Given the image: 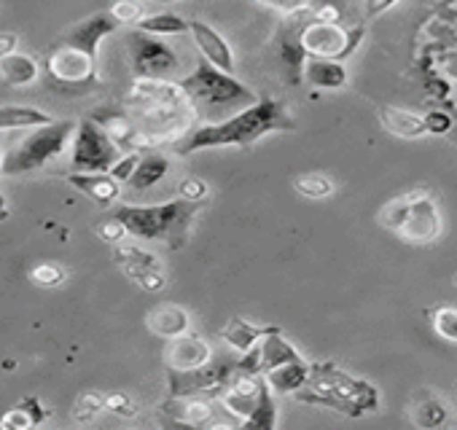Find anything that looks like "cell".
<instances>
[{"mask_svg":"<svg viewBox=\"0 0 457 430\" xmlns=\"http://www.w3.org/2000/svg\"><path fill=\"white\" fill-rule=\"evenodd\" d=\"M95 232H97V237L103 243H111V245H119V243H124V237H129L127 229H124V224L119 219H113V215H111V219H105L103 224H97Z\"/></svg>","mask_w":457,"mask_h":430,"instance_id":"cell-40","label":"cell"},{"mask_svg":"<svg viewBox=\"0 0 457 430\" xmlns=\"http://www.w3.org/2000/svg\"><path fill=\"white\" fill-rule=\"evenodd\" d=\"M377 221L387 232H393L395 237H401L403 243H411V245H428L441 235L438 204H436L433 194L425 188H414L409 194L390 199L379 210Z\"/></svg>","mask_w":457,"mask_h":430,"instance_id":"cell-6","label":"cell"},{"mask_svg":"<svg viewBox=\"0 0 457 430\" xmlns=\"http://www.w3.org/2000/svg\"><path fill=\"white\" fill-rule=\"evenodd\" d=\"M302 403L326 406L347 417L377 411L379 393L371 382L342 371L337 363H310V376L302 390L294 393Z\"/></svg>","mask_w":457,"mask_h":430,"instance_id":"cell-4","label":"cell"},{"mask_svg":"<svg viewBox=\"0 0 457 430\" xmlns=\"http://www.w3.org/2000/svg\"><path fill=\"white\" fill-rule=\"evenodd\" d=\"M212 358V347L202 336H191L188 331L180 336L167 339L164 347V366L167 368H196Z\"/></svg>","mask_w":457,"mask_h":430,"instance_id":"cell-17","label":"cell"},{"mask_svg":"<svg viewBox=\"0 0 457 430\" xmlns=\"http://www.w3.org/2000/svg\"><path fill=\"white\" fill-rule=\"evenodd\" d=\"M294 188L307 199H326L334 194V180L323 172H304L294 180Z\"/></svg>","mask_w":457,"mask_h":430,"instance_id":"cell-34","label":"cell"},{"mask_svg":"<svg viewBox=\"0 0 457 430\" xmlns=\"http://www.w3.org/2000/svg\"><path fill=\"white\" fill-rule=\"evenodd\" d=\"M307 376H310V360H307L304 355L296 358V360H288V363H283V366H278V368H270V371L264 374L267 385H270L272 393H278V395H294L296 390L304 387Z\"/></svg>","mask_w":457,"mask_h":430,"instance_id":"cell-26","label":"cell"},{"mask_svg":"<svg viewBox=\"0 0 457 430\" xmlns=\"http://www.w3.org/2000/svg\"><path fill=\"white\" fill-rule=\"evenodd\" d=\"M49 417V409L41 403L38 395H30L25 401H20L9 414L0 417V427H9V430H25V427H36Z\"/></svg>","mask_w":457,"mask_h":430,"instance_id":"cell-30","label":"cell"},{"mask_svg":"<svg viewBox=\"0 0 457 430\" xmlns=\"http://www.w3.org/2000/svg\"><path fill=\"white\" fill-rule=\"evenodd\" d=\"M100 411H105V395L89 390V393H81V395H79L76 409H73V417H76L81 425H87V422H92Z\"/></svg>","mask_w":457,"mask_h":430,"instance_id":"cell-37","label":"cell"},{"mask_svg":"<svg viewBox=\"0 0 457 430\" xmlns=\"http://www.w3.org/2000/svg\"><path fill=\"white\" fill-rule=\"evenodd\" d=\"M178 89L183 92L194 113L207 121H223L259 100V95L251 92L240 79L218 70L207 60H196V68L178 81Z\"/></svg>","mask_w":457,"mask_h":430,"instance_id":"cell-3","label":"cell"},{"mask_svg":"<svg viewBox=\"0 0 457 430\" xmlns=\"http://www.w3.org/2000/svg\"><path fill=\"white\" fill-rule=\"evenodd\" d=\"M127 52L135 81H170L180 70V57L159 36L132 30L127 36Z\"/></svg>","mask_w":457,"mask_h":430,"instance_id":"cell-8","label":"cell"},{"mask_svg":"<svg viewBox=\"0 0 457 430\" xmlns=\"http://www.w3.org/2000/svg\"><path fill=\"white\" fill-rule=\"evenodd\" d=\"M449 417H452L449 401L441 398V395L433 393V390L417 393L414 401L409 403V419H411V425H417V427H425V430L441 427V425L449 422Z\"/></svg>","mask_w":457,"mask_h":430,"instance_id":"cell-20","label":"cell"},{"mask_svg":"<svg viewBox=\"0 0 457 430\" xmlns=\"http://www.w3.org/2000/svg\"><path fill=\"white\" fill-rule=\"evenodd\" d=\"M180 196L183 199H191V202H204V196H207V183L202 180V178H186L183 183H180Z\"/></svg>","mask_w":457,"mask_h":430,"instance_id":"cell-44","label":"cell"},{"mask_svg":"<svg viewBox=\"0 0 457 430\" xmlns=\"http://www.w3.org/2000/svg\"><path fill=\"white\" fill-rule=\"evenodd\" d=\"M132 108H137L140 132L143 137H167L172 132H188L191 127V111L172 81H135V89L129 95Z\"/></svg>","mask_w":457,"mask_h":430,"instance_id":"cell-5","label":"cell"},{"mask_svg":"<svg viewBox=\"0 0 457 430\" xmlns=\"http://www.w3.org/2000/svg\"><path fill=\"white\" fill-rule=\"evenodd\" d=\"M76 121L62 119V121H49L41 127H33L25 140H20L0 161V175H28L38 172L54 159H60L68 151V143L73 140Z\"/></svg>","mask_w":457,"mask_h":430,"instance_id":"cell-7","label":"cell"},{"mask_svg":"<svg viewBox=\"0 0 457 430\" xmlns=\"http://www.w3.org/2000/svg\"><path fill=\"white\" fill-rule=\"evenodd\" d=\"M68 183L100 207H111L121 194V183L108 172H71Z\"/></svg>","mask_w":457,"mask_h":430,"instance_id":"cell-19","label":"cell"},{"mask_svg":"<svg viewBox=\"0 0 457 430\" xmlns=\"http://www.w3.org/2000/svg\"><path fill=\"white\" fill-rule=\"evenodd\" d=\"M310 12H299V14H286V20L278 25L275 36H272V49L278 54V60L286 68V76L291 84H302V68L307 60V52L302 46V30L310 22Z\"/></svg>","mask_w":457,"mask_h":430,"instance_id":"cell-12","label":"cell"},{"mask_svg":"<svg viewBox=\"0 0 457 430\" xmlns=\"http://www.w3.org/2000/svg\"><path fill=\"white\" fill-rule=\"evenodd\" d=\"M395 4H398V0H363V9H366V22H371V20H377L379 14L390 12Z\"/></svg>","mask_w":457,"mask_h":430,"instance_id":"cell-45","label":"cell"},{"mask_svg":"<svg viewBox=\"0 0 457 430\" xmlns=\"http://www.w3.org/2000/svg\"><path fill=\"white\" fill-rule=\"evenodd\" d=\"M191 326V318L188 312L180 307V304H162L156 310H151L145 315V328L162 339H172V336H180L186 334Z\"/></svg>","mask_w":457,"mask_h":430,"instance_id":"cell-24","label":"cell"},{"mask_svg":"<svg viewBox=\"0 0 457 430\" xmlns=\"http://www.w3.org/2000/svg\"><path fill=\"white\" fill-rule=\"evenodd\" d=\"M366 36V25L355 28H342L339 22H315L310 20L302 30V46L307 57H326L345 62L347 57L355 54Z\"/></svg>","mask_w":457,"mask_h":430,"instance_id":"cell-10","label":"cell"},{"mask_svg":"<svg viewBox=\"0 0 457 430\" xmlns=\"http://www.w3.org/2000/svg\"><path fill=\"white\" fill-rule=\"evenodd\" d=\"M46 70L57 84L65 87H87L97 81V60L62 44H57L46 57Z\"/></svg>","mask_w":457,"mask_h":430,"instance_id":"cell-13","label":"cell"},{"mask_svg":"<svg viewBox=\"0 0 457 430\" xmlns=\"http://www.w3.org/2000/svg\"><path fill=\"white\" fill-rule=\"evenodd\" d=\"M116 264L124 269V275H127L132 283H137V285H140L143 291H148V294H159V291L167 285V280H164V275H162L159 259H156L154 253H145V251L135 248V245L119 243V245H116Z\"/></svg>","mask_w":457,"mask_h":430,"instance_id":"cell-14","label":"cell"},{"mask_svg":"<svg viewBox=\"0 0 457 430\" xmlns=\"http://www.w3.org/2000/svg\"><path fill=\"white\" fill-rule=\"evenodd\" d=\"M71 170L73 172H108L121 151L108 137V132L95 119L76 121L73 148H71Z\"/></svg>","mask_w":457,"mask_h":430,"instance_id":"cell-9","label":"cell"},{"mask_svg":"<svg viewBox=\"0 0 457 430\" xmlns=\"http://www.w3.org/2000/svg\"><path fill=\"white\" fill-rule=\"evenodd\" d=\"M253 4H259L264 9H272V12H280L283 17L312 9V0H253Z\"/></svg>","mask_w":457,"mask_h":430,"instance_id":"cell-41","label":"cell"},{"mask_svg":"<svg viewBox=\"0 0 457 430\" xmlns=\"http://www.w3.org/2000/svg\"><path fill=\"white\" fill-rule=\"evenodd\" d=\"M422 121H425V132L430 135H446L452 129V116L444 111H430L422 116Z\"/></svg>","mask_w":457,"mask_h":430,"instance_id":"cell-43","label":"cell"},{"mask_svg":"<svg viewBox=\"0 0 457 430\" xmlns=\"http://www.w3.org/2000/svg\"><path fill=\"white\" fill-rule=\"evenodd\" d=\"M199 207L202 202L180 196L162 204H119L111 215L124 224L129 237L145 243H167L170 251H180L188 243V232Z\"/></svg>","mask_w":457,"mask_h":430,"instance_id":"cell-2","label":"cell"},{"mask_svg":"<svg viewBox=\"0 0 457 430\" xmlns=\"http://www.w3.org/2000/svg\"><path fill=\"white\" fill-rule=\"evenodd\" d=\"M430 323L444 342L457 344V307H436L430 312Z\"/></svg>","mask_w":457,"mask_h":430,"instance_id":"cell-35","label":"cell"},{"mask_svg":"<svg viewBox=\"0 0 457 430\" xmlns=\"http://www.w3.org/2000/svg\"><path fill=\"white\" fill-rule=\"evenodd\" d=\"M105 132H108V137L116 143V148L121 151V153H132V151H143L145 148V137H143V132L135 127V121L129 119V116H124V113H111V116H97L95 119Z\"/></svg>","mask_w":457,"mask_h":430,"instance_id":"cell-23","label":"cell"},{"mask_svg":"<svg viewBox=\"0 0 457 430\" xmlns=\"http://www.w3.org/2000/svg\"><path fill=\"white\" fill-rule=\"evenodd\" d=\"M0 161H4V156H0Z\"/></svg>","mask_w":457,"mask_h":430,"instance_id":"cell-49","label":"cell"},{"mask_svg":"<svg viewBox=\"0 0 457 430\" xmlns=\"http://www.w3.org/2000/svg\"><path fill=\"white\" fill-rule=\"evenodd\" d=\"M167 172H170V159L164 153L148 151V153H143L137 159V167L129 175L127 186L135 188V191H145V188H154L156 183H162Z\"/></svg>","mask_w":457,"mask_h":430,"instance_id":"cell-28","label":"cell"},{"mask_svg":"<svg viewBox=\"0 0 457 430\" xmlns=\"http://www.w3.org/2000/svg\"><path fill=\"white\" fill-rule=\"evenodd\" d=\"M49 121L54 119L33 105H0V129H33Z\"/></svg>","mask_w":457,"mask_h":430,"instance_id":"cell-32","label":"cell"},{"mask_svg":"<svg viewBox=\"0 0 457 430\" xmlns=\"http://www.w3.org/2000/svg\"><path fill=\"white\" fill-rule=\"evenodd\" d=\"M135 30H143L151 36H183L188 33V20L178 14H151V17H140L135 22Z\"/></svg>","mask_w":457,"mask_h":430,"instance_id":"cell-33","label":"cell"},{"mask_svg":"<svg viewBox=\"0 0 457 430\" xmlns=\"http://www.w3.org/2000/svg\"><path fill=\"white\" fill-rule=\"evenodd\" d=\"M294 127L296 124L288 108L280 100L264 97L223 121H207L191 127L183 137H175L172 151L178 156H188L194 151H207V148H251L262 137L272 132H291Z\"/></svg>","mask_w":457,"mask_h":430,"instance_id":"cell-1","label":"cell"},{"mask_svg":"<svg viewBox=\"0 0 457 430\" xmlns=\"http://www.w3.org/2000/svg\"><path fill=\"white\" fill-rule=\"evenodd\" d=\"M240 427H245V430H275L278 427V403H275V393L267 385V379L259 390L253 411L240 422Z\"/></svg>","mask_w":457,"mask_h":430,"instance_id":"cell-31","label":"cell"},{"mask_svg":"<svg viewBox=\"0 0 457 430\" xmlns=\"http://www.w3.org/2000/svg\"><path fill=\"white\" fill-rule=\"evenodd\" d=\"M237 358H210L196 368H167V387L170 395H204L218 398L226 379L235 374Z\"/></svg>","mask_w":457,"mask_h":430,"instance_id":"cell-11","label":"cell"},{"mask_svg":"<svg viewBox=\"0 0 457 430\" xmlns=\"http://www.w3.org/2000/svg\"><path fill=\"white\" fill-rule=\"evenodd\" d=\"M65 277H68L65 269L54 261H44L30 269V283L38 288H60L65 283Z\"/></svg>","mask_w":457,"mask_h":430,"instance_id":"cell-36","label":"cell"},{"mask_svg":"<svg viewBox=\"0 0 457 430\" xmlns=\"http://www.w3.org/2000/svg\"><path fill=\"white\" fill-rule=\"evenodd\" d=\"M162 414L170 417L178 425H188V427H202L210 425L215 409L212 401L204 395H170L162 406Z\"/></svg>","mask_w":457,"mask_h":430,"instance_id":"cell-18","label":"cell"},{"mask_svg":"<svg viewBox=\"0 0 457 430\" xmlns=\"http://www.w3.org/2000/svg\"><path fill=\"white\" fill-rule=\"evenodd\" d=\"M156 4H175V0H156Z\"/></svg>","mask_w":457,"mask_h":430,"instance_id":"cell-48","label":"cell"},{"mask_svg":"<svg viewBox=\"0 0 457 430\" xmlns=\"http://www.w3.org/2000/svg\"><path fill=\"white\" fill-rule=\"evenodd\" d=\"M188 33L194 36V44L202 52V60H207L210 65H215L223 73H235V68H237L235 65V52L218 30H212L207 22L194 20V22H188Z\"/></svg>","mask_w":457,"mask_h":430,"instance_id":"cell-16","label":"cell"},{"mask_svg":"<svg viewBox=\"0 0 457 430\" xmlns=\"http://www.w3.org/2000/svg\"><path fill=\"white\" fill-rule=\"evenodd\" d=\"M9 219V204H6V196L0 194V221H6Z\"/></svg>","mask_w":457,"mask_h":430,"instance_id":"cell-47","label":"cell"},{"mask_svg":"<svg viewBox=\"0 0 457 430\" xmlns=\"http://www.w3.org/2000/svg\"><path fill=\"white\" fill-rule=\"evenodd\" d=\"M256 355H259V371L267 374L270 368H278L288 360H296L302 358V352L286 339L283 328L272 326L259 342H256Z\"/></svg>","mask_w":457,"mask_h":430,"instance_id":"cell-21","label":"cell"},{"mask_svg":"<svg viewBox=\"0 0 457 430\" xmlns=\"http://www.w3.org/2000/svg\"><path fill=\"white\" fill-rule=\"evenodd\" d=\"M111 17L119 25H135L143 17V6L137 4V0H116V4L111 6Z\"/></svg>","mask_w":457,"mask_h":430,"instance_id":"cell-38","label":"cell"},{"mask_svg":"<svg viewBox=\"0 0 457 430\" xmlns=\"http://www.w3.org/2000/svg\"><path fill=\"white\" fill-rule=\"evenodd\" d=\"M17 46H20V38L14 33H0V57L17 52Z\"/></svg>","mask_w":457,"mask_h":430,"instance_id":"cell-46","label":"cell"},{"mask_svg":"<svg viewBox=\"0 0 457 430\" xmlns=\"http://www.w3.org/2000/svg\"><path fill=\"white\" fill-rule=\"evenodd\" d=\"M377 116H379V124H382L390 135H395V137H401V140H417V137L428 135V132H425L422 116H417V113L406 111V108L382 105V108L377 111Z\"/></svg>","mask_w":457,"mask_h":430,"instance_id":"cell-25","label":"cell"},{"mask_svg":"<svg viewBox=\"0 0 457 430\" xmlns=\"http://www.w3.org/2000/svg\"><path fill=\"white\" fill-rule=\"evenodd\" d=\"M38 76H41V68L30 54L12 52L6 57H0V79L9 87H30L38 81Z\"/></svg>","mask_w":457,"mask_h":430,"instance_id":"cell-27","label":"cell"},{"mask_svg":"<svg viewBox=\"0 0 457 430\" xmlns=\"http://www.w3.org/2000/svg\"><path fill=\"white\" fill-rule=\"evenodd\" d=\"M272 326H253V323H248V320H243V318H232L228 320L223 328H220V342H226L232 350H237L240 355L243 352H248L251 347H256V342L270 331Z\"/></svg>","mask_w":457,"mask_h":430,"instance_id":"cell-29","label":"cell"},{"mask_svg":"<svg viewBox=\"0 0 457 430\" xmlns=\"http://www.w3.org/2000/svg\"><path fill=\"white\" fill-rule=\"evenodd\" d=\"M105 411H113L119 417H135L137 414V401L129 393H111L105 395Z\"/></svg>","mask_w":457,"mask_h":430,"instance_id":"cell-39","label":"cell"},{"mask_svg":"<svg viewBox=\"0 0 457 430\" xmlns=\"http://www.w3.org/2000/svg\"><path fill=\"white\" fill-rule=\"evenodd\" d=\"M347 68L337 60H326V57H307L304 68H302V81H307L315 89H345L347 87Z\"/></svg>","mask_w":457,"mask_h":430,"instance_id":"cell-22","label":"cell"},{"mask_svg":"<svg viewBox=\"0 0 457 430\" xmlns=\"http://www.w3.org/2000/svg\"><path fill=\"white\" fill-rule=\"evenodd\" d=\"M119 28H121V25L111 17V12H97V14H92V17L76 22L57 44L73 46V49H79V52H84V54H89V57L97 60V52H100L103 38L113 36Z\"/></svg>","mask_w":457,"mask_h":430,"instance_id":"cell-15","label":"cell"},{"mask_svg":"<svg viewBox=\"0 0 457 430\" xmlns=\"http://www.w3.org/2000/svg\"><path fill=\"white\" fill-rule=\"evenodd\" d=\"M137 159H140V151L121 153V156L116 159V164L108 170V175H111L113 180H119V183H127V180H129V175H132V172H135V167H137Z\"/></svg>","mask_w":457,"mask_h":430,"instance_id":"cell-42","label":"cell"}]
</instances>
